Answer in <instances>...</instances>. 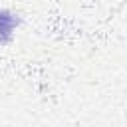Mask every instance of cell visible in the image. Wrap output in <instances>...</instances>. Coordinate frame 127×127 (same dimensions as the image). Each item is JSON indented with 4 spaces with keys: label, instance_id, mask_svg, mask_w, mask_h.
Returning a JSON list of instances; mask_svg holds the SVG:
<instances>
[{
    "label": "cell",
    "instance_id": "1",
    "mask_svg": "<svg viewBox=\"0 0 127 127\" xmlns=\"http://www.w3.org/2000/svg\"><path fill=\"white\" fill-rule=\"evenodd\" d=\"M20 26L22 16L18 12H14L12 8H0V46H10Z\"/></svg>",
    "mask_w": 127,
    "mask_h": 127
}]
</instances>
